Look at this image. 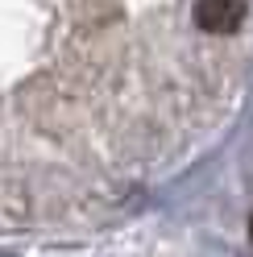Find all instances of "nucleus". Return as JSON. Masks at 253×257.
Returning <instances> with one entry per match:
<instances>
[{
	"instance_id": "obj_1",
	"label": "nucleus",
	"mask_w": 253,
	"mask_h": 257,
	"mask_svg": "<svg viewBox=\"0 0 253 257\" xmlns=\"http://www.w3.org/2000/svg\"><path fill=\"white\" fill-rule=\"evenodd\" d=\"M245 13V0H195V25L208 34H236Z\"/></svg>"
},
{
	"instance_id": "obj_2",
	"label": "nucleus",
	"mask_w": 253,
	"mask_h": 257,
	"mask_svg": "<svg viewBox=\"0 0 253 257\" xmlns=\"http://www.w3.org/2000/svg\"><path fill=\"white\" fill-rule=\"evenodd\" d=\"M249 232H253V220H249Z\"/></svg>"
},
{
	"instance_id": "obj_3",
	"label": "nucleus",
	"mask_w": 253,
	"mask_h": 257,
	"mask_svg": "<svg viewBox=\"0 0 253 257\" xmlns=\"http://www.w3.org/2000/svg\"><path fill=\"white\" fill-rule=\"evenodd\" d=\"M0 257H5V253H0Z\"/></svg>"
}]
</instances>
